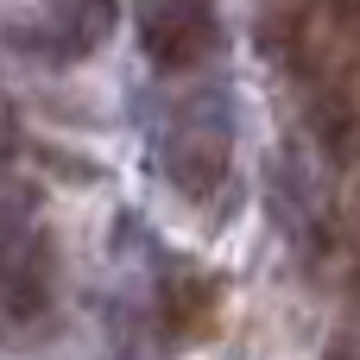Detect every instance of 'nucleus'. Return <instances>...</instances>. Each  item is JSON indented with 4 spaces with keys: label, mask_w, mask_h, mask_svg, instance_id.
Returning a JSON list of instances; mask_svg holds the SVG:
<instances>
[{
    "label": "nucleus",
    "mask_w": 360,
    "mask_h": 360,
    "mask_svg": "<svg viewBox=\"0 0 360 360\" xmlns=\"http://www.w3.org/2000/svg\"><path fill=\"white\" fill-rule=\"evenodd\" d=\"M158 171L190 209H202V215L221 209V196L234 184V108L215 82L171 101L165 133H158Z\"/></svg>",
    "instance_id": "obj_1"
},
{
    "label": "nucleus",
    "mask_w": 360,
    "mask_h": 360,
    "mask_svg": "<svg viewBox=\"0 0 360 360\" xmlns=\"http://www.w3.org/2000/svg\"><path fill=\"white\" fill-rule=\"evenodd\" d=\"M57 304V240L44 215L0 190V329H38Z\"/></svg>",
    "instance_id": "obj_2"
},
{
    "label": "nucleus",
    "mask_w": 360,
    "mask_h": 360,
    "mask_svg": "<svg viewBox=\"0 0 360 360\" xmlns=\"http://www.w3.org/2000/svg\"><path fill=\"white\" fill-rule=\"evenodd\" d=\"M114 25H120V13H114L108 0H63V6L13 13V19H6V38H13L19 57L63 70V63H89V57L108 44Z\"/></svg>",
    "instance_id": "obj_3"
},
{
    "label": "nucleus",
    "mask_w": 360,
    "mask_h": 360,
    "mask_svg": "<svg viewBox=\"0 0 360 360\" xmlns=\"http://www.w3.org/2000/svg\"><path fill=\"white\" fill-rule=\"evenodd\" d=\"M133 32H139L146 63L165 70V76H190V70H202V63L221 51V13L202 6V0H158V6H139V13H133Z\"/></svg>",
    "instance_id": "obj_4"
},
{
    "label": "nucleus",
    "mask_w": 360,
    "mask_h": 360,
    "mask_svg": "<svg viewBox=\"0 0 360 360\" xmlns=\"http://www.w3.org/2000/svg\"><path fill=\"white\" fill-rule=\"evenodd\" d=\"M221 304H228V278L190 259H171L158 272V335L171 348H196L221 329Z\"/></svg>",
    "instance_id": "obj_5"
},
{
    "label": "nucleus",
    "mask_w": 360,
    "mask_h": 360,
    "mask_svg": "<svg viewBox=\"0 0 360 360\" xmlns=\"http://www.w3.org/2000/svg\"><path fill=\"white\" fill-rule=\"evenodd\" d=\"M310 19H316V13H304V6H285V13H259V25H266V32H304ZM310 44H316V38H291L278 57H285V63H297V70L310 76V57H316Z\"/></svg>",
    "instance_id": "obj_6"
}]
</instances>
